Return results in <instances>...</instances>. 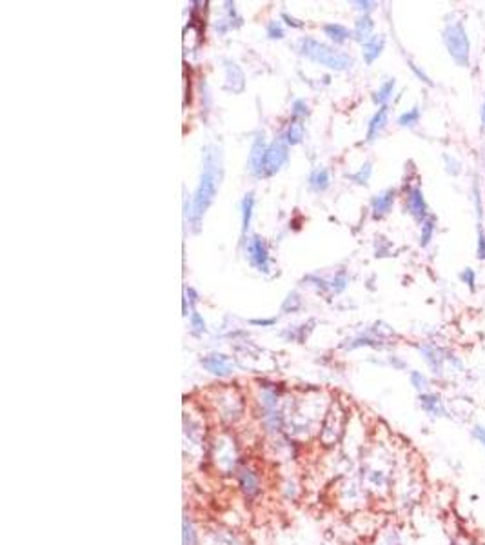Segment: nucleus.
<instances>
[{"label":"nucleus","instance_id":"1","mask_svg":"<svg viewBox=\"0 0 485 545\" xmlns=\"http://www.w3.org/2000/svg\"><path fill=\"white\" fill-rule=\"evenodd\" d=\"M220 179H222V160H220V153L216 151L215 147H206L200 184H198L197 191H195V197L191 198V206H188V211H186V218H188L193 231L200 230L202 216L206 215L207 207L211 206V202L215 198Z\"/></svg>","mask_w":485,"mask_h":545},{"label":"nucleus","instance_id":"2","mask_svg":"<svg viewBox=\"0 0 485 545\" xmlns=\"http://www.w3.org/2000/svg\"><path fill=\"white\" fill-rule=\"evenodd\" d=\"M442 40H444L451 59L458 66L465 68L469 64V59H471V42L467 37L463 24L460 20H453V22L445 24L444 31H442Z\"/></svg>","mask_w":485,"mask_h":545},{"label":"nucleus","instance_id":"3","mask_svg":"<svg viewBox=\"0 0 485 545\" xmlns=\"http://www.w3.org/2000/svg\"><path fill=\"white\" fill-rule=\"evenodd\" d=\"M300 51H302V55H306L307 59L320 62V64L327 66V68L331 69H336V71H343V69L351 68L352 64V60L349 55L340 53V51L325 46V44H320L318 40H313V38H302V40H300Z\"/></svg>","mask_w":485,"mask_h":545},{"label":"nucleus","instance_id":"4","mask_svg":"<svg viewBox=\"0 0 485 545\" xmlns=\"http://www.w3.org/2000/svg\"><path fill=\"white\" fill-rule=\"evenodd\" d=\"M418 353H420L421 360L427 364V367H429L431 373L435 376H444L447 364H451V367H454V369H462L463 367L460 358L447 354L445 351H442V349L433 344H420L418 345Z\"/></svg>","mask_w":485,"mask_h":545},{"label":"nucleus","instance_id":"5","mask_svg":"<svg viewBox=\"0 0 485 545\" xmlns=\"http://www.w3.org/2000/svg\"><path fill=\"white\" fill-rule=\"evenodd\" d=\"M285 160H288V142L285 137H280L267 147L266 158H264V174L266 177L275 174L285 164Z\"/></svg>","mask_w":485,"mask_h":545},{"label":"nucleus","instance_id":"6","mask_svg":"<svg viewBox=\"0 0 485 545\" xmlns=\"http://www.w3.org/2000/svg\"><path fill=\"white\" fill-rule=\"evenodd\" d=\"M405 206H408L409 215L417 222H420V224L429 216V207H427V202L420 188L409 189L408 197H405Z\"/></svg>","mask_w":485,"mask_h":545},{"label":"nucleus","instance_id":"7","mask_svg":"<svg viewBox=\"0 0 485 545\" xmlns=\"http://www.w3.org/2000/svg\"><path fill=\"white\" fill-rule=\"evenodd\" d=\"M248 257L258 271H264V273L269 271V255H267L266 244L260 237H253L248 240Z\"/></svg>","mask_w":485,"mask_h":545},{"label":"nucleus","instance_id":"8","mask_svg":"<svg viewBox=\"0 0 485 545\" xmlns=\"http://www.w3.org/2000/svg\"><path fill=\"white\" fill-rule=\"evenodd\" d=\"M420 408L433 418H447L449 411L445 408L444 398L438 393H421L420 394Z\"/></svg>","mask_w":485,"mask_h":545},{"label":"nucleus","instance_id":"9","mask_svg":"<svg viewBox=\"0 0 485 545\" xmlns=\"http://www.w3.org/2000/svg\"><path fill=\"white\" fill-rule=\"evenodd\" d=\"M266 138L264 133L258 135L255 138V144L251 147V153H249V171H251L255 177H262L264 174V158H266Z\"/></svg>","mask_w":485,"mask_h":545},{"label":"nucleus","instance_id":"10","mask_svg":"<svg viewBox=\"0 0 485 545\" xmlns=\"http://www.w3.org/2000/svg\"><path fill=\"white\" fill-rule=\"evenodd\" d=\"M394 198H396V191H394V189H385V191L375 195L371 200L373 216H375V218H382V216L387 215L391 207H393Z\"/></svg>","mask_w":485,"mask_h":545},{"label":"nucleus","instance_id":"11","mask_svg":"<svg viewBox=\"0 0 485 545\" xmlns=\"http://www.w3.org/2000/svg\"><path fill=\"white\" fill-rule=\"evenodd\" d=\"M202 366L206 367L207 371L213 375L224 376L231 371V360L225 354H209V357L202 358Z\"/></svg>","mask_w":485,"mask_h":545},{"label":"nucleus","instance_id":"12","mask_svg":"<svg viewBox=\"0 0 485 545\" xmlns=\"http://www.w3.org/2000/svg\"><path fill=\"white\" fill-rule=\"evenodd\" d=\"M225 87L231 89L233 93H240L244 89V73L242 69L238 68L234 62L231 60H225Z\"/></svg>","mask_w":485,"mask_h":545},{"label":"nucleus","instance_id":"13","mask_svg":"<svg viewBox=\"0 0 485 545\" xmlns=\"http://www.w3.org/2000/svg\"><path fill=\"white\" fill-rule=\"evenodd\" d=\"M387 113H389L387 105H382L380 110L373 115V119L369 120V126H367V140H369V142L375 140V138L380 135L382 129L385 128V124H387Z\"/></svg>","mask_w":485,"mask_h":545},{"label":"nucleus","instance_id":"14","mask_svg":"<svg viewBox=\"0 0 485 545\" xmlns=\"http://www.w3.org/2000/svg\"><path fill=\"white\" fill-rule=\"evenodd\" d=\"M384 46L385 40L380 35H373L369 40L364 42V60H366V64H373V62L382 55Z\"/></svg>","mask_w":485,"mask_h":545},{"label":"nucleus","instance_id":"15","mask_svg":"<svg viewBox=\"0 0 485 545\" xmlns=\"http://www.w3.org/2000/svg\"><path fill=\"white\" fill-rule=\"evenodd\" d=\"M373 29H375V22H373L371 17H369V15H361L360 19L355 22L352 35H355V38H357V40H360L361 44H364V42H367L369 38L373 37L371 35Z\"/></svg>","mask_w":485,"mask_h":545},{"label":"nucleus","instance_id":"16","mask_svg":"<svg viewBox=\"0 0 485 545\" xmlns=\"http://www.w3.org/2000/svg\"><path fill=\"white\" fill-rule=\"evenodd\" d=\"M324 31L325 35L334 42V44H343V42L351 37L349 29L340 26V24H327V26H324Z\"/></svg>","mask_w":485,"mask_h":545},{"label":"nucleus","instance_id":"17","mask_svg":"<svg viewBox=\"0 0 485 545\" xmlns=\"http://www.w3.org/2000/svg\"><path fill=\"white\" fill-rule=\"evenodd\" d=\"M436 231V218L433 215H429L426 221L421 222V231H420V246L421 248H427L435 237Z\"/></svg>","mask_w":485,"mask_h":545},{"label":"nucleus","instance_id":"18","mask_svg":"<svg viewBox=\"0 0 485 545\" xmlns=\"http://www.w3.org/2000/svg\"><path fill=\"white\" fill-rule=\"evenodd\" d=\"M240 487H242L244 493L248 496L255 495L258 491V478L255 477V472L249 471V469L240 472Z\"/></svg>","mask_w":485,"mask_h":545},{"label":"nucleus","instance_id":"19","mask_svg":"<svg viewBox=\"0 0 485 545\" xmlns=\"http://www.w3.org/2000/svg\"><path fill=\"white\" fill-rule=\"evenodd\" d=\"M394 78H389V80H385L384 84H382L380 87H378V91L373 95V100H375V104H378L382 107V105H385V102L389 100L391 96H393V91H394Z\"/></svg>","mask_w":485,"mask_h":545},{"label":"nucleus","instance_id":"20","mask_svg":"<svg viewBox=\"0 0 485 545\" xmlns=\"http://www.w3.org/2000/svg\"><path fill=\"white\" fill-rule=\"evenodd\" d=\"M253 206H255V198H253V193H248V195H246L242 200V230H244V233H248L249 224H251Z\"/></svg>","mask_w":485,"mask_h":545},{"label":"nucleus","instance_id":"21","mask_svg":"<svg viewBox=\"0 0 485 545\" xmlns=\"http://www.w3.org/2000/svg\"><path fill=\"white\" fill-rule=\"evenodd\" d=\"M409 380H411V385L420 394L421 393H429V387H431L429 376L424 375V373H421V371H411V375H409Z\"/></svg>","mask_w":485,"mask_h":545},{"label":"nucleus","instance_id":"22","mask_svg":"<svg viewBox=\"0 0 485 545\" xmlns=\"http://www.w3.org/2000/svg\"><path fill=\"white\" fill-rule=\"evenodd\" d=\"M309 186H311L315 191H324L329 186V173L327 170H316L309 179Z\"/></svg>","mask_w":485,"mask_h":545},{"label":"nucleus","instance_id":"23","mask_svg":"<svg viewBox=\"0 0 485 545\" xmlns=\"http://www.w3.org/2000/svg\"><path fill=\"white\" fill-rule=\"evenodd\" d=\"M284 137H285V142L291 144V146H294V144H300L304 138V126L300 124L298 120H293V122L289 124L288 133H285Z\"/></svg>","mask_w":485,"mask_h":545},{"label":"nucleus","instance_id":"24","mask_svg":"<svg viewBox=\"0 0 485 545\" xmlns=\"http://www.w3.org/2000/svg\"><path fill=\"white\" fill-rule=\"evenodd\" d=\"M418 122H420V110L418 107H412V110L405 111L398 117V124L402 128H415Z\"/></svg>","mask_w":485,"mask_h":545},{"label":"nucleus","instance_id":"25","mask_svg":"<svg viewBox=\"0 0 485 545\" xmlns=\"http://www.w3.org/2000/svg\"><path fill=\"white\" fill-rule=\"evenodd\" d=\"M184 545H200L197 531L193 523L188 522V518H184Z\"/></svg>","mask_w":485,"mask_h":545},{"label":"nucleus","instance_id":"26","mask_svg":"<svg viewBox=\"0 0 485 545\" xmlns=\"http://www.w3.org/2000/svg\"><path fill=\"white\" fill-rule=\"evenodd\" d=\"M444 164H445V171H447L451 177H458V174L462 173V164L458 158L451 155H444Z\"/></svg>","mask_w":485,"mask_h":545},{"label":"nucleus","instance_id":"27","mask_svg":"<svg viewBox=\"0 0 485 545\" xmlns=\"http://www.w3.org/2000/svg\"><path fill=\"white\" fill-rule=\"evenodd\" d=\"M371 162H366V164L361 165V170L358 171V173L351 174V180H355L357 184H367V180H369V177H371Z\"/></svg>","mask_w":485,"mask_h":545},{"label":"nucleus","instance_id":"28","mask_svg":"<svg viewBox=\"0 0 485 545\" xmlns=\"http://www.w3.org/2000/svg\"><path fill=\"white\" fill-rule=\"evenodd\" d=\"M460 280H462L463 284L471 289V291H475L476 289V273L472 267H465V269L460 273Z\"/></svg>","mask_w":485,"mask_h":545},{"label":"nucleus","instance_id":"29","mask_svg":"<svg viewBox=\"0 0 485 545\" xmlns=\"http://www.w3.org/2000/svg\"><path fill=\"white\" fill-rule=\"evenodd\" d=\"M449 545H478V542L471 535H467V532H456L451 538V544Z\"/></svg>","mask_w":485,"mask_h":545},{"label":"nucleus","instance_id":"30","mask_svg":"<svg viewBox=\"0 0 485 545\" xmlns=\"http://www.w3.org/2000/svg\"><path fill=\"white\" fill-rule=\"evenodd\" d=\"M476 255L480 260H485V230L484 225L478 224V244H476Z\"/></svg>","mask_w":485,"mask_h":545},{"label":"nucleus","instance_id":"31","mask_svg":"<svg viewBox=\"0 0 485 545\" xmlns=\"http://www.w3.org/2000/svg\"><path fill=\"white\" fill-rule=\"evenodd\" d=\"M191 327L195 333H204L206 331V322H204V318H202L200 315H198L197 311H193L191 313Z\"/></svg>","mask_w":485,"mask_h":545},{"label":"nucleus","instance_id":"32","mask_svg":"<svg viewBox=\"0 0 485 545\" xmlns=\"http://www.w3.org/2000/svg\"><path fill=\"white\" fill-rule=\"evenodd\" d=\"M471 435H472V438H475V440L478 442V444H480L482 447L485 449V427L484 426H475L471 429Z\"/></svg>","mask_w":485,"mask_h":545},{"label":"nucleus","instance_id":"33","mask_svg":"<svg viewBox=\"0 0 485 545\" xmlns=\"http://www.w3.org/2000/svg\"><path fill=\"white\" fill-rule=\"evenodd\" d=\"M267 35H269L271 38L284 37V31H282V26H280V22H271L269 26H267Z\"/></svg>","mask_w":485,"mask_h":545},{"label":"nucleus","instance_id":"34","mask_svg":"<svg viewBox=\"0 0 485 545\" xmlns=\"http://www.w3.org/2000/svg\"><path fill=\"white\" fill-rule=\"evenodd\" d=\"M307 115V105L304 100H297L293 104V117L298 119V117H306Z\"/></svg>","mask_w":485,"mask_h":545},{"label":"nucleus","instance_id":"35","mask_svg":"<svg viewBox=\"0 0 485 545\" xmlns=\"http://www.w3.org/2000/svg\"><path fill=\"white\" fill-rule=\"evenodd\" d=\"M409 68H411V69H412V73L417 75V77H418V78H420L421 82H426V84H429V86H433V82H431V78H429V77H427V75H426V73H424V71H421V69H420V68H418V66H417V64H412V62H409Z\"/></svg>","mask_w":485,"mask_h":545},{"label":"nucleus","instance_id":"36","mask_svg":"<svg viewBox=\"0 0 485 545\" xmlns=\"http://www.w3.org/2000/svg\"><path fill=\"white\" fill-rule=\"evenodd\" d=\"M382 545H403V544H402V540H400L398 532H391V535L385 536L384 542H382Z\"/></svg>","mask_w":485,"mask_h":545},{"label":"nucleus","instance_id":"37","mask_svg":"<svg viewBox=\"0 0 485 545\" xmlns=\"http://www.w3.org/2000/svg\"><path fill=\"white\" fill-rule=\"evenodd\" d=\"M389 362H391V366L396 367V369H405V367H408V364L403 362V360H400L398 357H391Z\"/></svg>","mask_w":485,"mask_h":545},{"label":"nucleus","instance_id":"38","mask_svg":"<svg viewBox=\"0 0 485 545\" xmlns=\"http://www.w3.org/2000/svg\"><path fill=\"white\" fill-rule=\"evenodd\" d=\"M282 19L288 20L289 26H293V28H300V26H302V24H300V22H297V20H294V19H291L289 15H282Z\"/></svg>","mask_w":485,"mask_h":545},{"label":"nucleus","instance_id":"39","mask_svg":"<svg viewBox=\"0 0 485 545\" xmlns=\"http://www.w3.org/2000/svg\"><path fill=\"white\" fill-rule=\"evenodd\" d=\"M355 6H360V8H358V10H361V11H369V10H371V2H355Z\"/></svg>","mask_w":485,"mask_h":545},{"label":"nucleus","instance_id":"40","mask_svg":"<svg viewBox=\"0 0 485 545\" xmlns=\"http://www.w3.org/2000/svg\"><path fill=\"white\" fill-rule=\"evenodd\" d=\"M251 324H255V325H271V324H275V320H273V318H271V320H253Z\"/></svg>","mask_w":485,"mask_h":545},{"label":"nucleus","instance_id":"41","mask_svg":"<svg viewBox=\"0 0 485 545\" xmlns=\"http://www.w3.org/2000/svg\"><path fill=\"white\" fill-rule=\"evenodd\" d=\"M482 126L485 128V102H484V105H482Z\"/></svg>","mask_w":485,"mask_h":545}]
</instances>
